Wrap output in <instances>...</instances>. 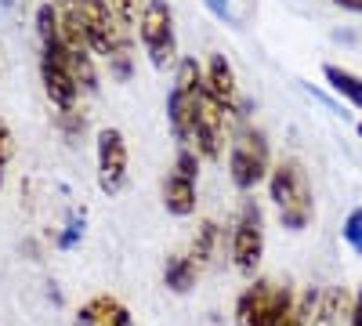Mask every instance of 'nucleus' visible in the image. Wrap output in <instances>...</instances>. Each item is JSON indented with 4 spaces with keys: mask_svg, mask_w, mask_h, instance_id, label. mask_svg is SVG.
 <instances>
[{
    "mask_svg": "<svg viewBox=\"0 0 362 326\" xmlns=\"http://www.w3.org/2000/svg\"><path fill=\"white\" fill-rule=\"evenodd\" d=\"M40 80H44V95L51 98L54 109H76L80 102V87L69 73L66 62H51V58H40Z\"/></svg>",
    "mask_w": 362,
    "mask_h": 326,
    "instance_id": "8",
    "label": "nucleus"
},
{
    "mask_svg": "<svg viewBox=\"0 0 362 326\" xmlns=\"http://www.w3.org/2000/svg\"><path fill=\"white\" fill-rule=\"evenodd\" d=\"M69 73L76 80L80 91H98V69H95V58H90V51H69Z\"/></svg>",
    "mask_w": 362,
    "mask_h": 326,
    "instance_id": "16",
    "label": "nucleus"
},
{
    "mask_svg": "<svg viewBox=\"0 0 362 326\" xmlns=\"http://www.w3.org/2000/svg\"><path fill=\"white\" fill-rule=\"evenodd\" d=\"M351 326H362V286H358V293H355V301H351Z\"/></svg>",
    "mask_w": 362,
    "mask_h": 326,
    "instance_id": "25",
    "label": "nucleus"
},
{
    "mask_svg": "<svg viewBox=\"0 0 362 326\" xmlns=\"http://www.w3.org/2000/svg\"><path fill=\"white\" fill-rule=\"evenodd\" d=\"M341 315H351V305H348V293L344 290H329L322 293V301L312 315V326H337Z\"/></svg>",
    "mask_w": 362,
    "mask_h": 326,
    "instance_id": "15",
    "label": "nucleus"
},
{
    "mask_svg": "<svg viewBox=\"0 0 362 326\" xmlns=\"http://www.w3.org/2000/svg\"><path fill=\"white\" fill-rule=\"evenodd\" d=\"M268 196L279 211V221L286 232H305L312 214H315V203H312V185H308V174L297 160H279L268 174Z\"/></svg>",
    "mask_w": 362,
    "mask_h": 326,
    "instance_id": "1",
    "label": "nucleus"
},
{
    "mask_svg": "<svg viewBox=\"0 0 362 326\" xmlns=\"http://www.w3.org/2000/svg\"><path fill=\"white\" fill-rule=\"evenodd\" d=\"M189 145L199 153V160H218L221 149H225V109L206 95L196 98V109H192V131H189Z\"/></svg>",
    "mask_w": 362,
    "mask_h": 326,
    "instance_id": "6",
    "label": "nucleus"
},
{
    "mask_svg": "<svg viewBox=\"0 0 362 326\" xmlns=\"http://www.w3.org/2000/svg\"><path fill=\"white\" fill-rule=\"evenodd\" d=\"M76 4H80V15H83V25H87L90 51L109 54V58L131 51V33L116 22L109 0H76Z\"/></svg>",
    "mask_w": 362,
    "mask_h": 326,
    "instance_id": "5",
    "label": "nucleus"
},
{
    "mask_svg": "<svg viewBox=\"0 0 362 326\" xmlns=\"http://www.w3.org/2000/svg\"><path fill=\"white\" fill-rule=\"evenodd\" d=\"M206 95L214 98L225 112H235L239 105V87H235V73L228 66L225 54H210V66H206Z\"/></svg>",
    "mask_w": 362,
    "mask_h": 326,
    "instance_id": "10",
    "label": "nucleus"
},
{
    "mask_svg": "<svg viewBox=\"0 0 362 326\" xmlns=\"http://www.w3.org/2000/svg\"><path fill=\"white\" fill-rule=\"evenodd\" d=\"M199 167H203V160H199V153L192 149V145H177L174 170H177L181 177H189V182H196V177H199Z\"/></svg>",
    "mask_w": 362,
    "mask_h": 326,
    "instance_id": "19",
    "label": "nucleus"
},
{
    "mask_svg": "<svg viewBox=\"0 0 362 326\" xmlns=\"http://www.w3.org/2000/svg\"><path fill=\"white\" fill-rule=\"evenodd\" d=\"M228 250H232L235 272L254 276L261 269V257H264V218H261V206L254 199H247L243 211H239V221L232 228Z\"/></svg>",
    "mask_w": 362,
    "mask_h": 326,
    "instance_id": "4",
    "label": "nucleus"
},
{
    "mask_svg": "<svg viewBox=\"0 0 362 326\" xmlns=\"http://www.w3.org/2000/svg\"><path fill=\"white\" fill-rule=\"evenodd\" d=\"M54 124H58V131L66 134L69 145H76V141L83 138V127H87L80 109H58V112H54Z\"/></svg>",
    "mask_w": 362,
    "mask_h": 326,
    "instance_id": "18",
    "label": "nucleus"
},
{
    "mask_svg": "<svg viewBox=\"0 0 362 326\" xmlns=\"http://www.w3.org/2000/svg\"><path fill=\"white\" fill-rule=\"evenodd\" d=\"M0 185H4V174H0Z\"/></svg>",
    "mask_w": 362,
    "mask_h": 326,
    "instance_id": "28",
    "label": "nucleus"
},
{
    "mask_svg": "<svg viewBox=\"0 0 362 326\" xmlns=\"http://www.w3.org/2000/svg\"><path fill=\"white\" fill-rule=\"evenodd\" d=\"M196 203H199L196 182H189V177H181L177 170H170L167 182H163V206H167V214L189 218V214H196Z\"/></svg>",
    "mask_w": 362,
    "mask_h": 326,
    "instance_id": "11",
    "label": "nucleus"
},
{
    "mask_svg": "<svg viewBox=\"0 0 362 326\" xmlns=\"http://www.w3.org/2000/svg\"><path fill=\"white\" fill-rule=\"evenodd\" d=\"M341 235H344V243H348L355 254H362V206H355V211L344 218V228H341Z\"/></svg>",
    "mask_w": 362,
    "mask_h": 326,
    "instance_id": "21",
    "label": "nucleus"
},
{
    "mask_svg": "<svg viewBox=\"0 0 362 326\" xmlns=\"http://www.w3.org/2000/svg\"><path fill=\"white\" fill-rule=\"evenodd\" d=\"M272 293H276V286L272 283H250L243 293H239V301H235V322L239 326H254L264 312H268V305H272Z\"/></svg>",
    "mask_w": 362,
    "mask_h": 326,
    "instance_id": "12",
    "label": "nucleus"
},
{
    "mask_svg": "<svg viewBox=\"0 0 362 326\" xmlns=\"http://www.w3.org/2000/svg\"><path fill=\"white\" fill-rule=\"evenodd\" d=\"M127 167H131V153H127L124 134H119L116 127H102L98 131V189L105 196L124 192Z\"/></svg>",
    "mask_w": 362,
    "mask_h": 326,
    "instance_id": "7",
    "label": "nucleus"
},
{
    "mask_svg": "<svg viewBox=\"0 0 362 326\" xmlns=\"http://www.w3.org/2000/svg\"><path fill=\"white\" fill-rule=\"evenodd\" d=\"M109 8H112L116 22L124 29L138 25V18H141V0H109Z\"/></svg>",
    "mask_w": 362,
    "mask_h": 326,
    "instance_id": "20",
    "label": "nucleus"
},
{
    "mask_svg": "<svg viewBox=\"0 0 362 326\" xmlns=\"http://www.w3.org/2000/svg\"><path fill=\"white\" fill-rule=\"evenodd\" d=\"M337 8H344V11H362V0H334Z\"/></svg>",
    "mask_w": 362,
    "mask_h": 326,
    "instance_id": "26",
    "label": "nucleus"
},
{
    "mask_svg": "<svg viewBox=\"0 0 362 326\" xmlns=\"http://www.w3.org/2000/svg\"><path fill=\"white\" fill-rule=\"evenodd\" d=\"M11 156H15V134H11V127L4 120H0V174L8 170Z\"/></svg>",
    "mask_w": 362,
    "mask_h": 326,
    "instance_id": "22",
    "label": "nucleus"
},
{
    "mask_svg": "<svg viewBox=\"0 0 362 326\" xmlns=\"http://www.w3.org/2000/svg\"><path fill=\"white\" fill-rule=\"evenodd\" d=\"M138 40L148 51V62L156 69H174L177 62V37H174V11L167 0H145L138 18Z\"/></svg>",
    "mask_w": 362,
    "mask_h": 326,
    "instance_id": "2",
    "label": "nucleus"
},
{
    "mask_svg": "<svg viewBox=\"0 0 362 326\" xmlns=\"http://www.w3.org/2000/svg\"><path fill=\"white\" fill-rule=\"evenodd\" d=\"M228 174H232V185L239 192L257 189L272 174V167H268V141H264V134L257 127H243L235 134L232 156H228Z\"/></svg>",
    "mask_w": 362,
    "mask_h": 326,
    "instance_id": "3",
    "label": "nucleus"
},
{
    "mask_svg": "<svg viewBox=\"0 0 362 326\" xmlns=\"http://www.w3.org/2000/svg\"><path fill=\"white\" fill-rule=\"evenodd\" d=\"M358 138H362V120H358Z\"/></svg>",
    "mask_w": 362,
    "mask_h": 326,
    "instance_id": "27",
    "label": "nucleus"
},
{
    "mask_svg": "<svg viewBox=\"0 0 362 326\" xmlns=\"http://www.w3.org/2000/svg\"><path fill=\"white\" fill-rule=\"evenodd\" d=\"M218 221H203L199 232H196V240H192V261L196 264H210V257L218 254Z\"/></svg>",
    "mask_w": 362,
    "mask_h": 326,
    "instance_id": "17",
    "label": "nucleus"
},
{
    "mask_svg": "<svg viewBox=\"0 0 362 326\" xmlns=\"http://www.w3.org/2000/svg\"><path fill=\"white\" fill-rule=\"evenodd\" d=\"M203 4H206V11L214 15V18L232 22V8H228V0H203Z\"/></svg>",
    "mask_w": 362,
    "mask_h": 326,
    "instance_id": "24",
    "label": "nucleus"
},
{
    "mask_svg": "<svg viewBox=\"0 0 362 326\" xmlns=\"http://www.w3.org/2000/svg\"><path fill=\"white\" fill-rule=\"evenodd\" d=\"M322 76H326V83L334 87V91H337L348 105L362 109V76H358V73H348V69H341V66H322Z\"/></svg>",
    "mask_w": 362,
    "mask_h": 326,
    "instance_id": "14",
    "label": "nucleus"
},
{
    "mask_svg": "<svg viewBox=\"0 0 362 326\" xmlns=\"http://www.w3.org/2000/svg\"><path fill=\"white\" fill-rule=\"evenodd\" d=\"M76 326H134V315L124 301L98 293V298H90L76 308Z\"/></svg>",
    "mask_w": 362,
    "mask_h": 326,
    "instance_id": "9",
    "label": "nucleus"
},
{
    "mask_svg": "<svg viewBox=\"0 0 362 326\" xmlns=\"http://www.w3.org/2000/svg\"><path fill=\"white\" fill-rule=\"evenodd\" d=\"M109 62H112V76H116V80H131V73H134L131 51H124V54H112Z\"/></svg>",
    "mask_w": 362,
    "mask_h": 326,
    "instance_id": "23",
    "label": "nucleus"
},
{
    "mask_svg": "<svg viewBox=\"0 0 362 326\" xmlns=\"http://www.w3.org/2000/svg\"><path fill=\"white\" fill-rule=\"evenodd\" d=\"M163 283L174 293H192V286L199 283V264L192 261V254H174L163 264Z\"/></svg>",
    "mask_w": 362,
    "mask_h": 326,
    "instance_id": "13",
    "label": "nucleus"
}]
</instances>
